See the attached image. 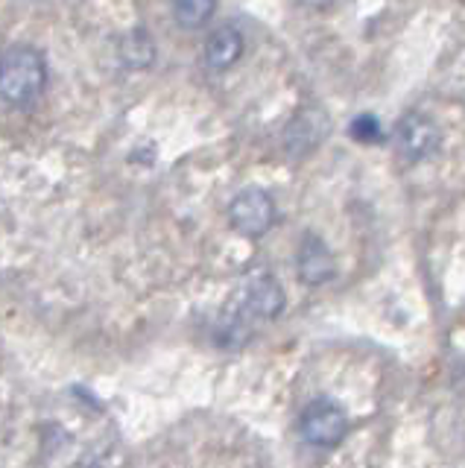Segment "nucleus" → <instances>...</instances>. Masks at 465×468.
Here are the masks:
<instances>
[{
    "mask_svg": "<svg viewBox=\"0 0 465 468\" xmlns=\"http://www.w3.org/2000/svg\"><path fill=\"white\" fill-rule=\"evenodd\" d=\"M217 12V0H173V18L182 29L206 27Z\"/></svg>",
    "mask_w": 465,
    "mask_h": 468,
    "instance_id": "9d476101",
    "label": "nucleus"
},
{
    "mask_svg": "<svg viewBox=\"0 0 465 468\" xmlns=\"http://www.w3.org/2000/svg\"><path fill=\"white\" fill-rule=\"evenodd\" d=\"M243 56V36L235 27H217L214 33L206 38V48H202V62H206L211 70L223 73L231 70Z\"/></svg>",
    "mask_w": 465,
    "mask_h": 468,
    "instance_id": "0eeeda50",
    "label": "nucleus"
},
{
    "mask_svg": "<svg viewBox=\"0 0 465 468\" xmlns=\"http://www.w3.org/2000/svg\"><path fill=\"white\" fill-rule=\"evenodd\" d=\"M442 144V129L425 112H407L396 126V150L404 161H425Z\"/></svg>",
    "mask_w": 465,
    "mask_h": 468,
    "instance_id": "39448f33",
    "label": "nucleus"
},
{
    "mask_svg": "<svg viewBox=\"0 0 465 468\" xmlns=\"http://www.w3.org/2000/svg\"><path fill=\"white\" fill-rule=\"evenodd\" d=\"M287 304L284 287L279 284V278L269 272H252L240 284L235 302L228 304V311H235L240 319H246L255 328V322H269L275 319Z\"/></svg>",
    "mask_w": 465,
    "mask_h": 468,
    "instance_id": "f03ea898",
    "label": "nucleus"
},
{
    "mask_svg": "<svg viewBox=\"0 0 465 468\" xmlns=\"http://www.w3.org/2000/svg\"><path fill=\"white\" fill-rule=\"evenodd\" d=\"M118 56H121V62L129 70H143V68H150L155 62V41H153V36L147 33V29L135 27L121 38Z\"/></svg>",
    "mask_w": 465,
    "mask_h": 468,
    "instance_id": "1a4fd4ad",
    "label": "nucleus"
},
{
    "mask_svg": "<svg viewBox=\"0 0 465 468\" xmlns=\"http://www.w3.org/2000/svg\"><path fill=\"white\" fill-rule=\"evenodd\" d=\"M325 132H328V121H325L322 112H316V109L301 112L296 121L290 123V129H287L290 150H293L296 155L313 150V146L325 138Z\"/></svg>",
    "mask_w": 465,
    "mask_h": 468,
    "instance_id": "6e6552de",
    "label": "nucleus"
},
{
    "mask_svg": "<svg viewBox=\"0 0 465 468\" xmlns=\"http://www.w3.org/2000/svg\"><path fill=\"white\" fill-rule=\"evenodd\" d=\"M296 272L301 278V284L308 287H322L328 284L337 267H333V255L328 243L319 238V234H304L299 243V255H296Z\"/></svg>",
    "mask_w": 465,
    "mask_h": 468,
    "instance_id": "423d86ee",
    "label": "nucleus"
},
{
    "mask_svg": "<svg viewBox=\"0 0 465 468\" xmlns=\"http://www.w3.org/2000/svg\"><path fill=\"white\" fill-rule=\"evenodd\" d=\"M348 413L333 399H313L299 416V433L313 448H337L348 436Z\"/></svg>",
    "mask_w": 465,
    "mask_h": 468,
    "instance_id": "7ed1b4c3",
    "label": "nucleus"
},
{
    "mask_svg": "<svg viewBox=\"0 0 465 468\" xmlns=\"http://www.w3.org/2000/svg\"><path fill=\"white\" fill-rule=\"evenodd\" d=\"M48 88V62L30 44H16L0 56V100L30 109Z\"/></svg>",
    "mask_w": 465,
    "mask_h": 468,
    "instance_id": "f257e3e1",
    "label": "nucleus"
},
{
    "mask_svg": "<svg viewBox=\"0 0 465 468\" xmlns=\"http://www.w3.org/2000/svg\"><path fill=\"white\" fill-rule=\"evenodd\" d=\"M348 132H352V138L360 144H381L384 141V129H381V123H377V117L369 112L357 114L352 121V126H348Z\"/></svg>",
    "mask_w": 465,
    "mask_h": 468,
    "instance_id": "9b49d317",
    "label": "nucleus"
},
{
    "mask_svg": "<svg viewBox=\"0 0 465 468\" xmlns=\"http://www.w3.org/2000/svg\"><path fill=\"white\" fill-rule=\"evenodd\" d=\"M228 223L243 238H264L275 223V202L264 187H243L228 202Z\"/></svg>",
    "mask_w": 465,
    "mask_h": 468,
    "instance_id": "20e7f679",
    "label": "nucleus"
}]
</instances>
